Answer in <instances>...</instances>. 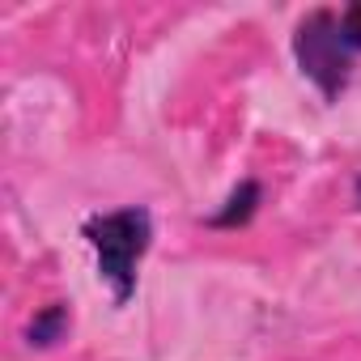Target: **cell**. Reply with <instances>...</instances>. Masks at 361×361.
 I'll list each match as a JSON object with an SVG mask.
<instances>
[{
  "mask_svg": "<svg viewBox=\"0 0 361 361\" xmlns=\"http://www.w3.org/2000/svg\"><path fill=\"white\" fill-rule=\"evenodd\" d=\"M259 200H264L259 178H243V183L226 196V204H221L204 226H213V230H238V226H251L255 213H259Z\"/></svg>",
  "mask_w": 361,
  "mask_h": 361,
  "instance_id": "3957f363",
  "label": "cell"
},
{
  "mask_svg": "<svg viewBox=\"0 0 361 361\" xmlns=\"http://www.w3.org/2000/svg\"><path fill=\"white\" fill-rule=\"evenodd\" d=\"M353 204L361 209V178H357V183H353Z\"/></svg>",
  "mask_w": 361,
  "mask_h": 361,
  "instance_id": "5b68a950",
  "label": "cell"
},
{
  "mask_svg": "<svg viewBox=\"0 0 361 361\" xmlns=\"http://www.w3.org/2000/svg\"><path fill=\"white\" fill-rule=\"evenodd\" d=\"M357 56H361V5L310 9L293 26V60L327 102H336L348 90Z\"/></svg>",
  "mask_w": 361,
  "mask_h": 361,
  "instance_id": "6da1fadb",
  "label": "cell"
},
{
  "mask_svg": "<svg viewBox=\"0 0 361 361\" xmlns=\"http://www.w3.org/2000/svg\"><path fill=\"white\" fill-rule=\"evenodd\" d=\"M68 323H73L68 302H51V306H43V310L30 319V327H26L30 348H51V344H60V340L68 336Z\"/></svg>",
  "mask_w": 361,
  "mask_h": 361,
  "instance_id": "277c9868",
  "label": "cell"
},
{
  "mask_svg": "<svg viewBox=\"0 0 361 361\" xmlns=\"http://www.w3.org/2000/svg\"><path fill=\"white\" fill-rule=\"evenodd\" d=\"M85 243L94 247L98 276L111 289V302L123 306L136 293V268L153 247V213L145 204H128L115 213H98L81 226Z\"/></svg>",
  "mask_w": 361,
  "mask_h": 361,
  "instance_id": "7a4b0ae2",
  "label": "cell"
}]
</instances>
